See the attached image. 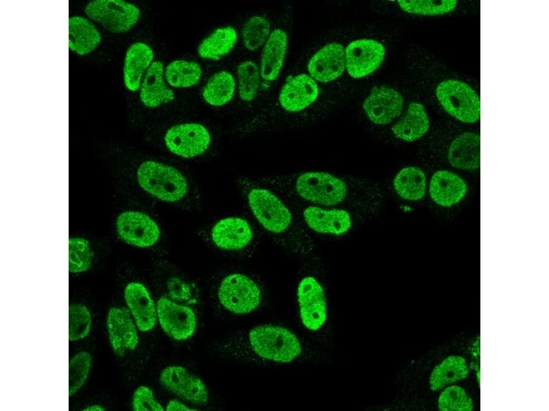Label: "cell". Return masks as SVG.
<instances>
[{
    "label": "cell",
    "mask_w": 549,
    "mask_h": 411,
    "mask_svg": "<svg viewBox=\"0 0 549 411\" xmlns=\"http://www.w3.org/2000/svg\"><path fill=\"white\" fill-rule=\"evenodd\" d=\"M84 12L89 18L115 34L131 29L141 16L137 6L122 0L91 1L85 6Z\"/></svg>",
    "instance_id": "cell-8"
},
{
    "label": "cell",
    "mask_w": 549,
    "mask_h": 411,
    "mask_svg": "<svg viewBox=\"0 0 549 411\" xmlns=\"http://www.w3.org/2000/svg\"><path fill=\"white\" fill-rule=\"evenodd\" d=\"M429 127L430 120L424 105L412 102L404 116L391 127V132L396 138L410 142L424 136Z\"/></svg>",
    "instance_id": "cell-26"
},
{
    "label": "cell",
    "mask_w": 549,
    "mask_h": 411,
    "mask_svg": "<svg viewBox=\"0 0 549 411\" xmlns=\"http://www.w3.org/2000/svg\"><path fill=\"white\" fill-rule=\"evenodd\" d=\"M289 201L325 207H342L376 216L383 190L376 181L324 171H303L257 180Z\"/></svg>",
    "instance_id": "cell-1"
},
{
    "label": "cell",
    "mask_w": 549,
    "mask_h": 411,
    "mask_svg": "<svg viewBox=\"0 0 549 411\" xmlns=\"http://www.w3.org/2000/svg\"><path fill=\"white\" fill-rule=\"evenodd\" d=\"M170 299L179 303H194V287L191 284L177 275L170 276L166 282Z\"/></svg>",
    "instance_id": "cell-40"
},
{
    "label": "cell",
    "mask_w": 549,
    "mask_h": 411,
    "mask_svg": "<svg viewBox=\"0 0 549 411\" xmlns=\"http://www.w3.org/2000/svg\"><path fill=\"white\" fill-rule=\"evenodd\" d=\"M288 201L312 236L342 238L373 219L369 214L347 208L325 207Z\"/></svg>",
    "instance_id": "cell-3"
},
{
    "label": "cell",
    "mask_w": 549,
    "mask_h": 411,
    "mask_svg": "<svg viewBox=\"0 0 549 411\" xmlns=\"http://www.w3.org/2000/svg\"><path fill=\"white\" fill-rule=\"evenodd\" d=\"M137 179L145 191L170 204L185 205L194 195L187 177L176 168L162 162H143L137 169Z\"/></svg>",
    "instance_id": "cell-4"
},
{
    "label": "cell",
    "mask_w": 549,
    "mask_h": 411,
    "mask_svg": "<svg viewBox=\"0 0 549 411\" xmlns=\"http://www.w3.org/2000/svg\"><path fill=\"white\" fill-rule=\"evenodd\" d=\"M318 94L316 82L309 75L302 73L286 81L280 90L279 102L285 111L297 112L312 105Z\"/></svg>",
    "instance_id": "cell-19"
},
{
    "label": "cell",
    "mask_w": 549,
    "mask_h": 411,
    "mask_svg": "<svg viewBox=\"0 0 549 411\" xmlns=\"http://www.w3.org/2000/svg\"><path fill=\"white\" fill-rule=\"evenodd\" d=\"M240 184L256 221L277 244L299 257L313 251L312 236L285 197L257 180L244 178Z\"/></svg>",
    "instance_id": "cell-2"
},
{
    "label": "cell",
    "mask_w": 549,
    "mask_h": 411,
    "mask_svg": "<svg viewBox=\"0 0 549 411\" xmlns=\"http://www.w3.org/2000/svg\"><path fill=\"white\" fill-rule=\"evenodd\" d=\"M102 36L87 18L74 16L69 18V49L79 55H85L100 45Z\"/></svg>",
    "instance_id": "cell-27"
},
{
    "label": "cell",
    "mask_w": 549,
    "mask_h": 411,
    "mask_svg": "<svg viewBox=\"0 0 549 411\" xmlns=\"http://www.w3.org/2000/svg\"><path fill=\"white\" fill-rule=\"evenodd\" d=\"M117 229L126 242L139 247H150L160 238L156 223L148 215L138 211H127L119 215Z\"/></svg>",
    "instance_id": "cell-14"
},
{
    "label": "cell",
    "mask_w": 549,
    "mask_h": 411,
    "mask_svg": "<svg viewBox=\"0 0 549 411\" xmlns=\"http://www.w3.org/2000/svg\"><path fill=\"white\" fill-rule=\"evenodd\" d=\"M239 97L244 102L255 99L260 84V70L252 60L240 62L236 68Z\"/></svg>",
    "instance_id": "cell-33"
},
{
    "label": "cell",
    "mask_w": 549,
    "mask_h": 411,
    "mask_svg": "<svg viewBox=\"0 0 549 411\" xmlns=\"http://www.w3.org/2000/svg\"><path fill=\"white\" fill-rule=\"evenodd\" d=\"M480 138L472 132L458 136L449 147L447 158L452 166L465 171L480 167Z\"/></svg>",
    "instance_id": "cell-25"
},
{
    "label": "cell",
    "mask_w": 549,
    "mask_h": 411,
    "mask_svg": "<svg viewBox=\"0 0 549 411\" xmlns=\"http://www.w3.org/2000/svg\"><path fill=\"white\" fill-rule=\"evenodd\" d=\"M297 298L303 325L311 331L318 330L327 319L324 289L313 276L303 277L299 284Z\"/></svg>",
    "instance_id": "cell-13"
},
{
    "label": "cell",
    "mask_w": 549,
    "mask_h": 411,
    "mask_svg": "<svg viewBox=\"0 0 549 411\" xmlns=\"http://www.w3.org/2000/svg\"><path fill=\"white\" fill-rule=\"evenodd\" d=\"M220 303L235 314L250 313L261 302V292L257 283L242 273H231L224 277L218 289Z\"/></svg>",
    "instance_id": "cell-7"
},
{
    "label": "cell",
    "mask_w": 549,
    "mask_h": 411,
    "mask_svg": "<svg viewBox=\"0 0 549 411\" xmlns=\"http://www.w3.org/2000/svg\"><path fill=\"white\" fill-rule=\"evenodd\" d=\"M438 408L441 411H471L474 406L471 398L463 388L452 386L441 393Z\"/></svg>",
    "instance_id": "cell-39"
},
{
    "label": "cell",
    "mask_w": 549,
    "mask_h": 411,
    "mask_svg": "<svg viewBox=\"0 0 549 411\" xmlns=\"http://www.w3.org/2000/svg\"><path fill=\"white\" fill-rule=\"evenodd\" d=\"M403 106L402 95L387 86H374L362 104L369 121L377 125L390 123L401 114Z\"/></svg>",
    "instance_id": "cell-15"
},
{
    "label": "cell",
    "mask_w": 549,
    "mask_h": 411,
    "mask_svg": "<svg viewBox=\"0 0 549 411\" xmlns=\"http://www.w3.org/2000/svg\"><path fill=\"white\" fill-rule=\"evenodd\" d=\"M124 298L139 329H152L156 323L157 310L146 287L139 282H130L125 288Z\"/></svg>",
    "instance_id": "cell-20"
},
{
    "label": "cell",
    "mask_w": 549,
    "mask_h": 411,
    "mask_svg": "<svg viewBox=\"0 0 549 411\" xmlns=\"http://www.w3.org/2000/svg\"><path fill=\"white\" fill-rule=\"evenodd\" d=\"M153 59L152 49L144 42H135L128 48L123 72L124 85L128 90L136 92L139 89L143 75Z\"/></svg>",
    "instance_id": "cell-23"
},
{
    "label": "cell",
    "mask_w": 549,
    "mask_h": 411,
    "mask_svg": "<svg viewBox=\"0 0 549 411\" xmlns=\"http://www.w3.org/2000/svg\"><path fill=\"white\" fill-rule=\"evenodd\" d=\"M248 340L252 350L261 358L279 363L290 362L301 353L298 338L278 325H259L251 329Z\"/></svg>",
    "instance_id": "cell-5"
},
{
    "label": "cell",
    "mask_w": 549,
    "mask_h": 411,
    "mask_svg": "<svg viewBox=\"0 0 549 411\" xmlns=\"http://www.w3.org/2000/svg\"><path fill=\"white\" fill-rule=\"evenodd\" d=\"M211 136L198 123H180L170 127L164 135L167 149L173 154L190 159L205 153L209 148Z\"/></svg>",
    "instance_id": "cell-9"
},
{
    "label": "cell",
    "mask_w": 549,
    "mask_h": 411,
    "mask_svg": "<svg viewBox=\"0 0 549 411\" xmlns=\"http://www.w3.org/2000/svg\"><path fill=\"white\" fill-rule=\"evenodd\" d=\"M91 366V357L86 351L76 353L69 362V395H73L85 383Z\"/></svg>",
    "instance_id": "cell-37"
},
{
    "label": "cell",
    "mask_w": 549,
    "mask_h": 411,
    "mask_svg": "<svg viewBox=\"0 0 549 411\" xmlns=\"http://www.w3.org/2000/svg\"><path fill=\"white\" fill-rule=\"evenodd\" d=\"M398 5L404 11L419 15H439L449 13L457 5L456 0H399Z\"/></svg>",
    "instance_id": "cell-35"
},
{
    "label": "cell",
    "mask_w": 549,
    "mask_h": 411,
    "mask_svg": "<svg viewBox=\"0 0 549 411\" xmlns=\"http://www.w3.org/2000/svg\"><path fill=\"white\" fill-rule=\"evenodd\" d=\"M165 78L174 88H189L196 85L202 76V68L194 61L176 60L165 68Z\"/></svg>",
    "instance_id": "cell-32"
},
{
    "label": "cell",
    "mask_w": 549,
    "mask_h": 411,
    "mask_svg": "<svg viewBox=\"0 0 549 411\" xmlns=\"http://www.w3.org/2000/svg\"><path fill=\"white\" fill-rule=\"evenodd\" d=\"M166 410L167 411H189V410H198L196 409H191L185 403H182L181 401L177 399H171L167 403L166 408Z\"/></svg>",
    "instance_id": "cell-42"
},
{
    "label": "cell",
    "mask_w": 549,
    "mask_h": 411,
    "mask_svg": "<svg viewBox=\"0 0 549 411\" xmlns=\"http://www.w3.org/2000/svg\"><path fill=\"white\" fill-rule=\"evenodd\" d=\"M164 71L163 64L156 60L145 72L139 95L145 106L154 108L174 100L175 93L167 84Z\"/></svg>",
    "instance_id": "cell-21"
},
{
    "label": "cell",
    "mask_w": 549,
    "mask_h": 411,
    "mask_svg": "<svg viewBox=\"0 0 549 411\" xmlns=\"http://www.w3.org/2000/svg\"><path fill=\"white\" fill-rule=\"evenodd\" d=\"M467 190L465 182L458 175L447 171H436L430 183L432 199L443 207H450L460 202Z\"/></svg>",
    "instance_id": "cell-22"
},
{
    "label": "cell",
    "mask_w": 549,
    "mask_h": 411,
    "mask_svg": "<svg viewBox=\"0 0 549 411\" xmlns=\"http://www.w3.org/2000/svg\"><path fill=\"white\" fill-rule=\"evenodd\" d=\"M236 83L233 75L226 71L214 73L202 90V97L209 105L220 107L233 98Z\"/></svg>",
    "instance_id": "cell-30"
},
{
    "label": "cell",
    "mask_w": 549,
    "mask_h": 411,
    "mask_svg": "<svg viewBox=\"0 0 549 411\" xmlns=\"http://www.w3.org/2000/svg\"><path fill=\"white\" fill-rule=\"evenodd\" d=\"M288 36L285 31H272L264 45L260 64V75L263 79L274 81L279 76L287 51Z\"/></svg>",
    "instance_id": "cell-24"
},
{
    "label": "cell",
    "mask_w": 549,
    "mask_h": 411,
    "mask_svg": "<svg viewBox=\"0 0 549 411\" xmlns=\"http://www.w3.org/2000/svg\"><path fill=\"white\" fill-rule=\"evenodd\" d=\"M386 53L377 40L362 38L351 42L344 49L345 69L354 79L365 77L382 64Z\"/></svg>",
    "instance_id": "cell-12"
},
{
    "label": "cell",
    "mask_w": 549,
    "mask_h": 411,
    "mask_svg": "<svg viewBox=\"0 0 549 411\" xmlns=\"http://www.w3.org/2000/svg\"><path fill=\"white\" fill-rule=\"evenodd\" d=\"M393 186L397 195L401 199L412 201H418L425 194V175L419 167L406 166L395 175Z\"/></svg>",
    "instance_id": "cell-29"
},
{
    "label": "cell",
    "mask_w": 549,
    "mask_h": 411,
    "mask_svg": "<svg viewBox=\"0 0 549 411\" xmlns=\"http://www.w3.org/2000/svg\"><path fill=\"white\" fill-rule=\"evenodd\" d=\"M468 375L469 369L464 358L449 356L432 372L429 381L430 389L433 391L439 390L449 384L465 379Z\"/></svg>",
    "instance_id": "cell-31"
},
{
    "label": "cell",
    "mask_w": 549,
    "mask_h": 411,
    "mask_svg": "<svg viewBox=\"0 0 549 411\" xmlns=\"http://www.w3.org/2000/svg\"><path fill=\"white\" fill-rule=\"evenodd\" d=\"M436 95L445 110L458 121L473 123L480 119V98L466 83L456 79L443 81L436 87Z\"/></svg>",
    "instance_id": "cell-6"
},
{
    "label": "cell",
    "mask_w": 549,
    "mask_h": 411,
    "mask_svg": "<svg viewBox=\"0 0 549 411\" xmlns=\"http://www.w3.org/2000/svg\"><path fill=\"white\" fill-rule=\"evenodd\" d=\"M156 310L161 328L172 339L185 340L195 333L197 319L190 307L163 296L157 301Z\"/></svg>",
    "instance_id": "cell-10"
},
{
    "label": "cell",
    "mask_w": 549,
    "mask_h": 411,
    "mask_svg": "<svg viewBox=\"0 0 549 411\" xmlns=\"http://www.w3.org/2000/svg\"><path fill=\"white\" fill-rule=\"evenodd\" d=\"M84 411H103L104 409L99 405H93L86 408Z\"/></svg>",
    "instance_id": "cell-43"
},
{
    "label": "cell",
    "mask_w": 549,
    "mask_h": 411,
    "mask_svg": "<svg viewBox=\"0 0 549 411\" xmlns=\"http://www.w3.org/2000/svg\"><path fill=\"white\" fill-rule=\"evenodd\" d=\"M159 382L166 390L194 405L205 406L209 401L208 390L203 381L182 366L172 365L163 369Z\"/></svg>",
    "instance_id": "cell-11"
},
{
    "label": "cell",
    "mask_w": 549,
    "mask_h": 411,
    "mask_svg": "<svg viewBox=\"0 0 549 411\" xmlns=\"http://www.w3.org/2000/svg\"><path fill=\"white\" fill-rule=\"evenodd\" d=\"M237 40V34L235 28L231 26L219 27L201 41L197 53L201 58L220 60L233 50Z\"/></svg>",
    "instance_id": "cell-28"
},
{
    "label": "cell",
    "mask_w": 549,
    "mask_h": 411,
    "mask_svg": "<svg viewBox=\"0 0 549 411\" xmlns=\"http://www.w3.org/2000/svg\"><path fill=\"white\" fill-rule=\"evenodd\" d=\"M93 253L89 242L82 238L69 240V271L79 273L88 270L91 264Z\"/></svg>",
    "instance_id": "cell-38"
},
{
    "label": "cell",
    "mask_w": 549,
    "mask_h": 411,
    "mask_svg": "<svg viewBox=\"0 0 549 411\" xmlns=\"http://www.w3.org/2000/svg\"><path fill=\"white\" fill-rule=\"evenodd\" d=\"M91 316L88 308L80 303L69 306V340L76 341L85 338L90 332Z\"/></svg>",
    "instance_id": "cell-36"
},
{
    "label": "cell",
    "mask_w": 549,
    "mask_h": 411,
    "mask_svg": "<svg viewBox=\"0 0 549 411\" xmlns=\"http://www.w3.org/2000/svg\"><path fill=\"white\" fill-rule=\"evenodd\" d=\"M211 239L220 249L239 251L246 248L252 242L253 231L246 219L229 216L219 220L213 225Z\"/></svg>",
    "instance_id": "cell-17"
},
{
    "label": "cell",
    "mask_w": 549,
    "mask_h": 411,
    "mask_svg": "<svg viewBox=\"0 0 549 411\" xmlns=\"http://www.w3.org/2000/svg\"><path fill=\"white\" fill-rule=\"evenodd\" d=\"M309 76L316 82L327 83L342 75L345 70L344 49L331 42L317 51L307 64Z\"/></svg>",
    "instance_id": "cell-18"
},
{
    "label": "cell",
    "mask_w": 549,
    "mask_h": 411,
    "mask_svg": "<svg viewBox=\"0 0 549 411\" xmlns=\"http://www.w3.org/2000/svg\"><path fill=\"white\" fill-rule=\"evenodd\" d=\"M107 330L112 349L122 357L127 351H133L139 343V336L129 310L124 307L111 308L107 316Z\"/></svg>",
    "instance_id": "cell-16"
},
{
    "label": "cell",
    "mask_w": 549,
    "mask_h": 411,
    "mask_svg": "<svg viewBox=\"0 0 549 411\" xmlns=\"http://www.w3.org/2000/svg\"><path fill=\"white\" fill-rule=\"evenodd\" d=\"M132 410L135 411H163L164 408L156 400L152 390L149 387L141 386L134 393Z\"/></svg>",
    "instance_id": "cell-41"
},
{
    "label": "cell",
    "mask_w": 549,
    "mask_h": 411,
    "mask_svg": "<svg viewBox=\"0 0 549 411\" xmlns=\"http://www.w3.org/2000/svg\"><path fill=\"white\" fill-rule=\"evenodd\" d=\"M270 32L269 21L262 16L250 17L242 29V39L244 47L255 51L266 42Z\"/></svg>",
    "instance_id": "cell-34"
}]
</instances>
